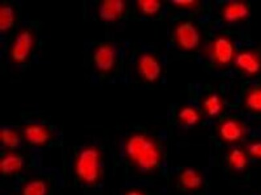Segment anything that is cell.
Masks as SVG:
<instances>
[{
    "label": "cell",
    "instance_id": "obj_23",
    "mask_svg": "<svg viewBox=\"0 0 261 195\" xmlns=\"http://www.w3.org/2000/svg\"><path fill=\"white\" fill-rule=\"evenodd\" d=\"M248 153L253 157L261 158V142H253L248 146Z\"/></svg>",
    "mask_w": 261,
    "mask_h": 195
},
{
    "label": "cell",
    "instance_id": "obj_3",
    "mask_svg": "<svg viewBox=\"0 0 261 195\" xmlns=\"http://www.w3.org/2000/svg\"><path fill=\"white\" fill-rule=\"evenodd\" d=\"M34 35L29 29L21 31L14 40L11 50L12 61L20 64L25 62L30 55L34 46Z\"/></svg>",
    "mask_w": 261,
    "mask_h": 195
},
{
    "label": "cell",
    "instance_id": "obj_4",
    "mask_svg": "<svg viewBox=\"0 0 261 195\" xmlns=\"http://www.w3.org/2000/svg\"><path fill=\"white\" fill-rule=\"evenodd\" d=\"M175 39L177 44L182 49L191 51L199 46L200 36L195 25L190 21H186L177 26Z\"/></svg>",
    "mask_w": 261,
    "mask_h": 195
},
{
    "label": "cell",
    "instance_id": "obj_9",
    "mask_svg": "<svg viewBox=\"0 0 261 195\" xmlns=\"http://www.w3.org/2000/svg\"><path fill=\"white\" fill-rule=\"evenodd\" d=\"M125 11V4L122 0H106L99 7L100 19L106 22H114L119 19Z\"/></svg>",
    "mask_w": 261,
    "mask_h": 195
},
{
    "label": "cell",
    "instance_id": "obj_5",
    "mask_svg": "<svg viewBox=\"0 0 261 195\" xmlns=\"http://www.w3.org/2000/svg\"><path fill=\"white\" fill-rule=\"evenodd\" d=\"M117 54L114 46L108 43L100 44L93 54L95 66L100 72H110L115 65Z\"/></svg>",
    "mask_w": 261,
    "mask_h": 195
},
{
    "label": "cell",
    "instance_id": "obj_13",
    "mask_svg": "<svg viewBox=\"0 0 261 195\" xmlns=\"http://www.w3.org/2000/svg\"><path fill=\"white\" fill-rule=\"evenodd\" d=\"M220 134L226 142H235L242 138L244 129L237 121L227 120L220 125Z\"/></svg>",
    "mask_w": 261,
    "mask_h": 195
},
{
    "label": "cell",
    "instance_id": "obj_2",
    "mask_svg": "<svg viewBox=\"0 0 261 195\" xmlns=\"http://www.w3.org/2000/svg\"><path fill=\"white\" fill-rule=\"evenodd\" d=\"M75 175L78 180L87 186H93L100 181L103 175L102 157L94 146L82 149L76 157Z\"/></svg>",
    "mask_w": 261,
    "mask_h": 195
},
{
    "label": "cell",
    "instance_id": "obj_17",
    "mask_svg": "<svg viewBox=\"0 0 261 195\" xmlns=\"http://www.w3.org/2000/svg\"><path fill=\"white\" fill-rule=\"evenodd\" d=\"M15 22V10L8 4H4L0 8V30L6 33L13 27Z\"/></svg>",
    "mask_w": 261,
    "mask_h": 195
},
{
    "label": "cell",
    "instance_id": "obj_22",
    "mask_svg": "<svg viewBox=\"0 0 261 195\" xmlns=\"http://www.w3.org/2000/svg\"><path fill=\"white\" fill-rule=\"evenodd\" d=\"M138 4L142 13L146 15H156L162 8L161 2L158 0H141Z\"/></svg>",
    "mask_w": 261,
    "mask_h": 195
},
{
    "label": "cell",
    "instance_id": "obj_14",
    "mask_svg": "<svg viewBox=\"0 0 261 195\" xmlns=\"http://www.w3.org/2000/svg\"><path fill=\"white\" fill-rule=\"evenodd\" d=\"M180 186L186 190H195L201 187L202 178L198 171L192 168H187L178 177Z\"/></svg>",
    "mask_w": 261,
    "mask_h": 195
},
{
    "label": "cell",
    "instance_id": "obj_25",
    "mask_svg": "<svg viewBox=\"0 0 261 195\" xmlns=\"http://www.w3.org/2000/svg\"><path fill=\"white\" fill-rule=\"evenodd\" d=\"M174 4H177L178 6H188L193 4V1H173Z\"/></svg>",
    "mask_w": 261,
    "mask_h": 195
},
{
    "label": "cell",
    "instance_id": "obj_6",
    "mask_svg": "<svg viewBox=\"0 0 261 195\" xmlns=\"http://www.w3.org/2000/svg\"><path fill=\"white\" fill-rule=\"evenodd\" d=\"M138 68L141 76L146 81H156L161 75V65L157 58L151 54H142L139 57Z\"/></svg>",
    "mask_w": 261,
    "mask_h": 195
},
{
    "label": "cell",
    "instance_id": "obj_21",
    "mask_svg": "<svg viewBox=\"0 0 261 195\" xmlns=\"http://www.w3.org/2000/svg\"><path fill=\"white\" fill-rule=\"evenodd\" d=\"M246 106L254 112H261V88H255L248 93L245 101Z\"/></svg>",
    "mask_w": 261,
    "mask_h": 195
},
{
    "label": "cell",
    "instance_id": "obj_12",
    "mask_svg": "<svg viewBox=\"0 0 261 195\" xmlns=\"http://www.w3.org/2000/svg\"><path fill=\"white\" fill-rule=\"evenodd\" d=\"M249 15V8L243 2H233L227 4L223 12L224 20L228 23H235L245 19Z\"/></svg>",
    "mask_w": 261,
    "mask_h": 195
},
{
    "label": "cell",
    "instance_id": "obj_18",
    "mask_svg": "<svg viewBox=\"0 0 261 195\" xmlns=\"http://www.w3.org/2000/svg\"><path fill=\"white\" fill-rule=\"evenodd\" d=\"M227 161L231 168L235 171H242L248 165L246 154L240 149H233L227 156Z\"/></svg>",
    "mask_w": 261,
    "mask_h": 195
},
{
    "label": "cell",
    "instance_id": "obj_24",
    "mask_svg": "<svg viewBox=\"0 0 261 195\" xmlns=\"http://www.w3.org/2000/svg\"><path fill=\"white\" fill-rule=\"evenodd\" d=\"M124 195H146L143 192L138 190V189H129L128 191L125 192Z\"/></svg>",
    "mask_w": 261,
    "mask_h": 195
},
{
    "label": "cell",
    "instance_id": "obj_10",
    "mask_svg": "<svg viewBox=\"0 0 261 195\" xmlns=\"http://www.w3.org/2000/svg\"><path fill=\"white\" fill-rule=\"evenodd\" d=\"M23 136L27 142L34 146H43L49 142V129L40 124H30L23 129Z\"/></svg>",
    "mask_w": 261,
    "mask_h": 195
},
{
    "label": "cell",
    "instance_id": "obj_20",
    "mask_svg": "<svg viewBox=\"0 0 261 195\" xmlns=\"http://www.w3.org/2000/svg\"><path fill=\"white\" fill-rule=\"evenodd\" d=\"M178 119L181 123L188 126H194L200 120V115L195 108L187 106L180 110Z\"/></svg>",
    "mask_w": 261,
    "mask_h": 195
},
{
    "label": "cell",
    "instance_id": "obj_19",
    "mask_svg": "<svg viewBox=\"0 0 261 195\" xmlns=\"http://www.w3.org/2000/svg\"><path fill=\"white\" fill-rule=\"evenodd\" d=\"M203 108L207 115L212 118L217 117L218 115L221 114L222 110H223L221 99L216 93L210 95L209 97H206L203 102Z\"/></svg>",
    "mask_w": 261,
    "mask_h": 195
},
{
    "label": "cell",
    "instance_id": "obj_16",
    "mask_svg": "<svg viewBox=\"0 0 261 195\" xmlns=\"http://www.w3.org/2000/svg\"><path fill=\"white\" fill-rule=\"evenodd\" d=\"M47 193L48 186L41 178H36L27 182L21 191V195H47Z\"/></svg>",
    "mask_w": 261,
    "mask_h": 195
},
{
    "label": "cell",
    "instance_id": "obj_15",
    "mask_svg": "<svg viewBox=\"0 0 261 195\" xmlns=\"http://www.w3.org/2000/svg\"><path fill=\"white\" fill-rule=\"evenodd\" d=\"M1 143L10 150H15L20 146V136L17 131L9 127H2L0 131Z\"/></svg>",
    "mask_w": 261,
    "mask_h": 195
},
{
    "label": "cell",
    "instance_id": "obj_1",
    "mask_svg": "<svg viewBox=\"0 0 261 195\" xmlns=\"http://www.w3.org/2000/svg\"><path fill=\"white\" fill-rule=\"evenodd\" d=\"M127 157L143 172L155 171L161 165L162 154L155 141L147 135L136 133L127 139Z\"/></svg>",
    "mask_w": 261,
    "mask_h": 195
},
{
    "label": "cell",
    "instance_id": "obj_11",
    "mask_svg": "<svg viewBox=\"0 0 261 195\" xmlns=\"http://www.w3.org/2000/svg\"><path fill=\"white\" fill-rule=\"evenodd\" d=\"M235 63L239 68L248 74H256L261 68V63L257 55L251 51H244L236 57Z\"/></svg>",
    "mask_w": 261,
    "mask_h": 195
},
{
    "label": "cell",
    "instance_id": "obj_7",
    "mask_svg": "<svg viewBox=\"0 0 261 195\" xmlns=\"http://www.w3.org/2000/svg\"><path fill=\"white\" fill-rule=\"evenodd\" d=\"M24 165L25 160L23 155L14 152H8L1 157L0 172L4 176H12L22 171Z\"/></svg>",
    "mask_w": 261,
    "mask_h": 195
},
{
    "label": "cell",
    "instance_id": "obj_8",
    "mask_svg": "<svg viewBox=\"0 0 261 195\" xmlns=\"http://www.w3.org/2000/svg\"><path fill=\"white\" fill-rule=\"evenodd\" d=\"M235 50L231 40L226 37H219L213 44L212 54L215 61L220 65H227L234 57Z\"/></svg>",
    "mask_w": 261,
    "mask_h": 195
}]
</instances>
